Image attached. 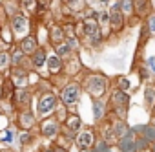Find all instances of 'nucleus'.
I'll return each instance as SVG.
<instances>
[{"mask_svg":"<svg viewBox=\"0 0 155 152\" xmlns=\"http://www.w3.org/2000/svg\"><path fill=\"white\" fill-rule=\"evenodd\" d=\"M13 139H15V132L11 130V128H8L6 132H4V137H0V141H2V143H13Z\"/></svg>","mask_w":155,"mask_h":152,"instance_id":"obj_35","label":"nucleus"},{"mask_svg":"<svg viewBox=\"0 0 155 152\" xmlns=\"http://www.w3.org/2000/svg\"><path fill=\"white\" fill-rule=\"evenodd\" d=\"M11 70V59H9V50H0V73L8 75Z\"/></svg>","mask_w":155,"mask_h":152,"instance_id":"obj_27","label":"nucleus"},{"mask_svg":"<svg viewBox=\"0 0 155 152\" xmlns=\"http://www.w3.org/2000/svg\"><path fill=\"white\" fill-rule=\"evenodd\" d=\"M46 59H48V48L46 46H40L33 55H29V62H31V70L33 71H48L46 70Z\"/></svg>","mask_w":155,"mask_h":152,"instance_id":"obj_13","label":"nucleus"},{"mask_svg":"<svg viewBox=\"0 0 155 152\" xmlns=\"http://www.w3.org/2000/svg\"><path fill=\"white\" fill-rule=\"evenodd\" d=\"M38 4H40V6H46V8H48L49 4H53V0H38Z\"/></svg>","mask_w":155,"mask_h":152,"instance_id":"obj_38","label":"nucleus"},{"mask_svg":"<svg viewBox=\"0 0 155 152\" xmlns=\"http://www.w3.org/2000/svg\"><path fill=\"white\" fill-rule=\"evenodd\" d=\"M68 116H69V110L66 108V105H64V103H60V101H58V103H57V106H55L53 117H55V119L62 125V123L66 121V117H68Z\"/></svg>","mask_w":155,"mask_h":152,"instance_id":"obj_30","label":"nucleus"},{"mask_svg":"<svg viewBox=\"0 0 155 152\" xmlns=\"http://www.w3.org/2000/svg\"><path fill=\"white\" fill-rule=\"evenodd\" d=\"M115 88L130 94L131 92V81L126 77V75H117V77H115Z\"/></svg>","mask_w":155,"mask_h":152,"instance_id":"obj_31","label":"nucleus"},{"mask_svg":"<svg viewBox=\"0 0 155 152\" xmlns=\"http://www.w3.org/2000/svg\"><path fill=\"white\" fill-rule=\"evenodd\" d=\"M151 117H155V106H153V110H151Z\"/></svg>","mask_w":155,"mask_h":152,"instance_id":"obj_44","label":"nucleus"},{"mask_svg":"<svg viewBox=\"0 0 155 152\" xmlns=\"http://www.w3.org/2000/svg\"><path fill=\"white\" fill-rule=\"evenodd\" d=\"M0 152H15V150H11V148H0Z\"/></svg>","mask_w":155,"mask_h":152,"instance_id":"obj_41","label":"nucleus"},{"mask_svg":"<svg viewBox=\"0 0 155 152\" xmlns=\"http://www.w3.org/2000/svg\"><path fill=\"white\" fill-rule=\"evenodd\" d=\"M81 85H82V92H86L91 97V101L93 99H104L106 94L110 92L111 79L101 71H84V77H82Z\"/></svg>","mask_w":155,"mask_h":152,"instance_id":"obj_1","label":"nucleus"},{"mask_svg":"<svg viewBox=\"0 0 155 152\" xmlns=\"http://www.w3.org/2000/svg\"><path fill=\"white\" fill-rule=\"evenodd\" d=\"M117 148L120 152H135L137 150V137H135V132L131 130V134H128L126 137L119 139L117 141Z\"/></svg>","mask_w":155,"mask_h":152,"instance_id":"obj_23","label":"nucleus"},{"mask_svg":"<svg viewBox=\"0 0 155 152\" xmlns=\"http://www.w3.org/2000/svg\"><path fill=\"white\" fill-rule=\"evenodd\" d=\"M95 19H97V22H99V29H101L102 39H110V35H113V33H111V28H110L108 8H106V9H99V11L95 13Z\"/></svg>","mask_w":155,"mask_h":152,"instance_id":"obj_18","label":"nucleus"},{"mask_svg":"<svg viewBox=\"0 0 155 152\" xmlns=\"http://www.w3.org/2000/svg\"><path fill=\"white\" fill-rule=\"evenodd\" d=\"M144 106L148 112H151L155 106V85L153 83H148L144 86Z\"/></svg>","mask_w":155,"mask_h":152,"instance_id":"obj_25","label":"nucleus"},{"mask_svg":"<svg viewBox=\"0 0 155 152\" xmlns=\"http://www.w3.org/2000/svg\"><path fill=\"white\" fill-rule=\"evenodd\" d=\"M0 101H2V83H0Z\"/></svg>","mask_w":155,"mask_h":152,"instance_id":"obj_42","label":"nucleus"},{"mask_svg":"<svg viewBox=\"0 0 155 152\" xmlns=\"http://www.w3.org/2000/svg\"><path fill=\"white\" fill-rule=\"evenodd\" d=\"M15 44H17V46L22 50V53H24V55H28V57H29V55H33V53L42 46V44L38 42V39H37V35H35V33H31V35H28V37L20 39V40H18V42H15Z\"/></svg>","mask_w":155,"mask_h":152,"instance_id":"obj_15","label":"nucleus"},{"mask_svg":"<svg viewBox=\"0 0 155 152\" xmlns=\"http://www.w3.org/2000/svg\"><path fill=\"white\" fill-rule=\"evenodd\" d=\"M31 101H33V92L29 88H17L13 94V99H11L15 112L31 108Z\"/></svg>","mask_w":155,"mask_h":152,"instance_id":"obj_11","label":"nucleus"},{"mask_svg":"<svg viewBox=\"0 0 155 152\" xmlns=\"http://www.w3.org/2000/svg\"><path fill=\"white\" fill-rule=\"evenodd\" d=\"M58 103V95L53 90H46V92H37V117L38 119H46L49 116H53L55 106Z\"/></svg>","mask_w":155,"mask_h":152,"instance_id":"obj_4","label":"nucleus"},{"mask_svg":"<svg viewBox=\"0 0 155 152\" xmlns=\"http://www.w3.org/2000/svg\"><path fill=\"white\" fill-rule=\"evenodd\" d=\"M81 95H82V85L79 81H69L68 85L62 86V90L58 94V101L64 103L66 108L71 112V110L77 108V105H79Z\"/></svg>","mask_w":155,"mask_h":152,"instance_id":"obj_5","label":"nucleus"},{"mask_svg":"<svg viewBox=\"0 0 155 152\" xmlns=\"http://www.w3.org/2000/svg\"><path fill=\"white\" fill-rule=\"evenodd\" d=\"M46 70L49 77H55V75H62L64 73V60L55 53V51H48V59H46Z\"/></svg>","mask_w":155,"mask_h":152,"instance_id":"obj_12","label":"nucleus"},{"mask_svg":"<svg viewBox=\"0 0 155 152\" xmlns=\"http://www.w3.org/2000/svg\"><path fill=\"white\" fill-rule=\"evenodd\" d=\"M51 48H53V51H55L62 60H66V59H69V57L73 55V51H71V48L66 44V40L60 42V44H55V46H51Z\"/></svg>","mask_w":155,"mask_h":152,"instance_id":"obj_29","label":"nucleus"},{"mask_svg":"<svg viewBox=\"0 0 155 152\" xmlns=\"http://www.w3.org/2000/svg\"><path fill=\"white\" fill-rule=\"evenodd\" d=\"M144 64L148 66V70H150V73L155 77V57H150V59H146L144 60Z\"/></svg>","mask_w":155,"mask_h":152,"instance_id":"obj_36","label":"nucleus"},{"mask_svg":"<svg viewBox=\"0 0 155 152\" xmlns=\"http://www.w3.org/2000/svg\"><path fill=\"white\" fill-rule=\"evenodd\" d=\"M110 114L108 101L106 99H93V119L95 123H102Z\"/></svg>","mask_w":155,"mask_h":152,"instance_id":"obj_20","label":"nucleus"},{"mask_svg":"<svg viewBox=\"0 0 155 152\" xmlns=\"http://www.w3.org/2000/svg\"><path fill=\"white\" fill-rule=\"evenodd\" d=\"M135 71L139 73V79H140V83H146V85H148V83L153 79V75L150 73V70H148V66H146L144 62H142L139 68H135Z\"/></svg>","mask_w":155,"mask_h":152,"instance_id":"obj_33","label":"nucleus"},{"mask_svg":"<svg viewBox=\"0 0 155 152\" xmlns=\"http://www.w3.org/2000/svg\"><path fill=\"white\" fill-rule=\"evenodd\" d=\"M62 130L68 132V134H71V136H75L79 130H82V117L77 112H69V116L62 123Z\"/></svg>","mask_w":155,"mask_h":152,"instance_id":"obj_16","label":"nucleus"},{"mask_svg":"<svg viewBox=\"0 0 155 152\" xmlns=\"http://www.w3.org/2000/svg\"><path fill=\"white\" fill-rule=\"evenodd\" d=\"M108 15H110V28H111V33L113 35H119L124 31L126 28V17L122 15L120 8H119V2L117 0H113V2L108 6Z\"/></svg>","mask_w":155,"mask_h":152,"instance_id":"obj_7","label":"nucleus"},{"mask_svg":"<svg viewBox=\"0 0 155 152\" xmlns=\"http://www.w3.org/2000/svg\"><path fill=\"white\" fill-rule=\"evenodd\" d=\"M48 39H49V44L55 46V44H60L66 40V33L62 29V24L58 22H51L48 26Z\"/></svg>","mask_w":155,"mask_h":152,"instance_id":"obj_19","label":"nucleus"},{"mask_svg":"<svg viewBox=\"0 0 155 152\" xmlns=\"http://www.w3.org/2000/svg\"><path fill=\"white\" fill-rule=\"evenodd\" d=\"M81 71H84V66H82V60H81L79 53H73L69 59L64 60V75L66 77H75V75H79Z\"/></svg>","mask_w":155,"mask_h":152,"instance_id":"obj_14","label":"nucleus"},{"mask_svg":"<svg viewBox=\"0 0 155 152\" xmlns=\"http://www.w3.org/2000/svg\"><path fill=\"white\" fill-rule=\"evenodd\" d=\"M101 134H102V141L108 145V147H111V145H117V136H115V132H113V128H111V123H110V119L106 117L104 121H102V126H101Z\"/></svg>","mask_w":155,"mask_h":152,"instance_id":"obj_21","label":"nucleus"},{"mask_svg":"<svg viewBox=\"0 0 155 152\" xmlns=\"http://www.w3.org/2000/svg\"><path fill=\"white\" fill-rule=\"evenodd\" d=\"M15 123H17V126H18L20 130L29 132V130H37V126H38V117H37V114H35L31 108H26V110H18V112L15 114Z\"/></svg>","mask_w":155,"mask_h":152,"instance_id":"obj_9","label":"nucleus"},{"mask_svg":"<svg viewBox=\"0 0 155 152\" xmlns=\"http://www.w3.org/2000/svg\"><path fill=\"white\" fill-rule=\"evenodd\" d=\"M31 75H33L31 70H26V68L17 66V68H11L9 70V73L6 75V77L11 79V83L15 85V88H29V85H31Z\"/></svg>","mask_w":155,"mask_h":152,"instance_id":"obj_10","label":"nucleus"},{"mask_svg":"<svg viewBox=\"0 0 155 152\" xmlns=\"http://www.w3.org/2000/svg\"><path fill=\"white\" fill-rule=\"evenodd\" d=\"M8 26H9L13 42H18L20 39H24V37L33 33V19L26 17L24 13H17L15 17H11Z\"/></svg>","mask_w":155,"mask_h":152,"instance_id":"obj_3","label":"nucleus"},{"mask_svg":"<svg viewBox=\"0 0 155 152\" xmlns=\"http://www.w3.org/2000/svg\"><path fill=\"white\" fill-rule=\"evenodd\" d=\"M37 128H38V136L44 137V139H48V141H55L60 136V132H62V125L53 116H49L46 119H40Z\"/></svg>","mask_w":155,"mask_h":152,"instance_id":"obj_6","label":"nucleus"},{"mask_svg":"<svg viewBox=\"0 0 155 152\" xmlns=\"http://www.w3.org/2000/svg\"><path fill=\"white\" fill-rule=\"evenodd\" d=\"M38 8H40L38 0H18V9H20V13H24L29 19H33L38 13Z\"/></svg>","mask_w":155,"mask_h":152,"instance_id":"obj_22","label":"nucleus"},{"mask_svg":"<svg viewBox=\"0 0 155 152\" xmlns=\"http://www.w3.org/2000/svg\"><path fill=\"white\" fill-rule=\"evenodd\" d=\"M86 152H93V150H86Z\"/></svg>","mask_w":155,"mask_h":152,"instance_id":"obj_45","label":"nucleus"},{"mask_svg":"<svg viewBox=\"0 0 155 152\" xmlns=\"http://www.w3.org/2000/svg\"><path fill=\"white\" fill-rule=\"evenodd\" d=\"M17 139H18V143H20V147H22V148H28V147H33V145L37 143L38 134H37L35 130H29V132L20 130V132H18V136H17Z\"/></svg>","mask_w":155,"mask_h":152,"instance_id":"obj_24","label":"nucleus"},{"mask_svg":"<svg viewBox=\"0 0 155 152\" xmlns=\"http://www.w3.org/2000/svg\"><path fill=\"white\" fill-rule=\"evenodd\" d=\"M4 77H6V75H2V73H0V83H2V81H4Z\"/></svg>","mask_w":155,"mask_h":152,"instance_id":"obj_43","label":"nucleus"},{"mask_svg":"<svg viewBox=\"0 0 155 152\" xmlns=\"http://www.w3.org/2000/svg\"><path fill=\"white\" fill-rule=\"evenodd\" d=\"M8 48H11V46H8V44L2 40V39H0V50H8Z\"/></svg>","mask_w":155,"mask_h":152,"instance_id":"obj_39","label":"nucleus"},{"mask_svg":"<svg viewBox=\"0 0 155 152\" xmlns=\"http://www.w3.org/2000/svg\"><path fill=\"white\" fill-rule=\"evenodd\" d=\"M15 85L11 83L9 77H4L2 81V101H11L13 99V94H15Z\"/></svg>","mask_w":155,"mask_h":152,"instance_id":"obj_26","label":"nucleus"},{"mask_svg":"<svg viewBox=\"0 0 155 152\" xmlns=\"http://www.w3.org/2000/svg\"><path fill=\"white\" fill-rule=\"evenodd\" d=\"M73 143L75 147L79 148L81 152H86V150H93L95 143H97V137H95V130L93 128H82L75 134L73 137Z\"/></svg>","mask_w":155,"mask_h":152,"instance_id":"obj_8","label":"nucleus"},{"mask_svg":"<svg viewBox=\"0 0 155 152\" xmlns=\"http://www.w3.org/2000/svg\"><path fill=\"white\" fill-rule=\"evenodd\" d=\"M144 24H142V28L146 29V33H148V37L150 39H155V9L142 20Z\"/></svg>","mask_w":155,"mask_h":152,"instance_id":"obj_28","label":"nucleus"},{"mask_svg":"<svg viewBox=\"0 0 155 152\" xmlns=\"http://www.w3.org/2000/svg\"><path fill=\"white\" fill-rule=\"evenodd\" d=\"M117 2H119V8H120L122 15L126 17V20L131 19L133 17V0H117Z\"/></svg>","mask_w":155,"mask_h":152,"instance_id":"obj_32","label":"nucleus"},{"mask_svg":"<svg viewBox=\"0 0 155 152\" xmlns=\"http://www.w3.org/2000/svg\"><path fill=\"white\" fill-rule=\"evenodd\" d=\"M40 152H53V145H49V147H44Z\"/></svg>","mask_w":155,"mask_h":152,"instance_id":"obj_40","label":"nucleus"},{"mask_svg":"<svg viewBox=\"0 0 155 152\" xmlns=\"http://www.w3.org/2000/svg\"><path fill=\"white\" fill-rule=\"evenodd\" d=\"M53 152H68V148H64V147H60V145H53Z\"/></svg>","mask_w":155,"mask_h":152,"instance_id":"obj_37","label":"nucleus"},{"mask_svg":"<svg viewBox=\"0 0 155 152\" xmlns=\"http://www.w3.org/2000/svg\"><path fill=\"white\" fill-rule=\"evenodd\" d=\"M108 108H110V114H111V116H115V117L126 121V117H128V108H130V94L113 88L111 94H110V99H108Z\"/></svg>","mask_w":155,"mask_h":152,"instance_id":"obj_2","label":"nucleus"},{"mask_svg":"<svg viewBox=\"0 0 155 152\" xmlns=\"http://www.w3.org/2000/svg\"><path fill=\"white\" fill-rule=\"evenodd\" d=\"M151 11H153L151 0H133V17H137L139 20H144Z\"/></svg>","mask_w":155,"mask_h":152,"instance_id":"obj_17","label":"nucleus"},{"mask_svg":"<svg viewBox=\"0 0 155 152\" xmlns=\"http://www.w3.org/2000/svg\"><path fill=\"white\" fill-rule=\"evenodd\" d=\"M66 44L71 48L73 53H79V50H81V46H82V40L77 37V35H71V37H66Z\"/></svg>","mask_w":155,"mask_h":152,"instance_id":"obj_34","label":"nucleus"}]
</instances>
